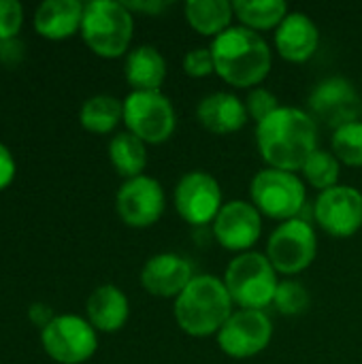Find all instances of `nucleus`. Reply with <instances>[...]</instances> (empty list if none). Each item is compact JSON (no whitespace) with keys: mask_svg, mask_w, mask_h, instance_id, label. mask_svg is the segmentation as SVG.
Wrapping results in <instances>:
<instances>
[{"mask_svg":"<svg viewBox=\"0 0 362 364\" xmlns=\"http://www.w3.org/2000/svg\"><path fill=\"white\" fill-rule=\"evenodd\" d=\"M256 143L271 168L297 173L318 149V122L299 107H280L256 124Z\"/></svg>","mask_w":362,"mask_h":364,"instance_id":"obj_1","label":"nucleus"},{"mask_svg":"<svg viewBox=\"0 0 362 364\" xmlns=\"http://www.w3.org/2000/svg\"><path fill=\"white\" fill-rule=\"evenodd\" d=\"M215 73L235 87H258L271 70V47L262 34L230 26L211 43Z\"/></svg>","mask_w":362,"mask_h":364,"instance_id":"obj_2","label":"nucleus"},{"mask_svg":"<svg viewBox=\"0 0 362 364\" xmlns=\"http://www.w3.org/2000/svg\"><path fill=\"white\" fill-rule=\"evenodd\" d=\"M233 299L224 279L215 275H194L186 290L175 299V322L190 337L218 335L235 314Z\"/></svg>","mask_w":362,"mask_h":364,"instance_id":"obj_3","label":"nucleus"},{"mask_svg":"<svg viewBox=\"0 0 362 364\" xmlns=\"http://www.w3.org/2000/svg\"><path fill=\"white\" fill-rule=\"evenodd\" d=\"M134 32V17L124 2L92 0L85 4L81 36L100 58H119L128 51Z\"/></svg>","mask_w":362,"mask_h":364,"instance_id":"obj_4","label":"nucleus"},{"mask_svg":"<svg viewBox=\"0 0 362 364\" xmlns=\"http://www.w3.org/2000/svg\"><path fill=\"white\" fill-rule=\"evenodd\" d=\"M224 284L235 305L241 309L265 311V307L273 305L280 279L267 254L243 252L228 262Z\"/></svg>","mask_w":362,"mask_h":364,"instance_id":"obj_5","label":"nucleus"},{"mask_svg":"<svg viewBox=\"0 0 362 364\" xmlns=\"http://www.w3.org/2000/svg\"><path fill=\"white\" fill-rule=\"evenodd\" d=\"M252 205L267 218L288 222L301 218V211L307 203L305 183L297 173L280 168H262L254 175L250 183Z\"/></svg>","mask_w":362,"mask_h":364,"instance_id":"obj_6","label":"nucleus"},{"mask_svg":"<svg viewBox=\"0 0 362 364\" xmlns=\"http://www.w3.org/2000/svg\"><path fill=\"white\" fill-rule=\"evenodd\" d=\"M124 124L143 143H164L177 128V113L162 92H130L124 100Z\"/></svg>","mask_w":362,"mask_h":364,"instance_id":"obj_7","label":"nucleus"},{"mask_svg":"<svg viewBox=\"0 0 362 364\" xmlns=\"http://www.w3.org/2000/svg\"><path fill=\"white\" fill-rule=\"evenodd\" d=\"M318 254V237L305 218L282 222L269 237L267 258L282 275H297L305 271Z\"/></svg>","mask_w":362,"mask_h":364,"instance_id":"obj_8","label":"nucleus"},{"mask_svg":"<svg viewBox=\"0 0 362 364\" xmlns=\"http://www.w3.org/2000/svg\"><path fill=\"white\" fill-rule=\"evenodd\" d=\"M41 341L49 358L60 364H81L98 350L96 328L79 316H55L43 331Z\"/></svg>","mask_w":362,"mask_h":364,"instance_id":"obj_9","label":"nucleus"},{"mask_svg":"<svg viewBox=\"0 0 362 364\" xmlns=\"http://www.w3.org/2000/svg\"><path fill=\"white\" fill-rule=\"evenodd\" d=\"M312 117L337 130L362 115V96L356 85L346 77H326L318 81L307 98Z\"/></svg>","mask_w":362,"mask_h":364,"instance_id":"obj_10","label":"nucleus"},{"mask_svg":"<svg viewBox=\"0 0 362 364\" xmlns=\"http://www.w3.org/2000/svg\"><path fill=\"white\" fill-rule=\"evenodd\" d=\"M222 205V188L205 171H190L175 186V209L190 226L213 224Z\"/></svg>","mask_w":362,"mask_h":364,"instance_id":"obj_11","label":"nucleus"},{"mask_svg":"<svg viewBox=\"0 0 362 364\" xmlns=\"http://www.w3.org/2000/svg\"><path fill=\"white\" fill-rule=\"evenodd\" d=\"M273 337V324L265 311L239 309L218 333L220 350L230 358H252L265 352Z\"/></svg>","mask_w":362,"mask_h":364,"instance_id":"obj_12","label":"nucleus"},{"mask_svg":"<svg viewBox=\"0 0 362 364\" xmlns=\"http://www.w3.org/2000/svg\"><path fill=\"white\" fill-rule=\"evenodd\" d=\"M164 207H166L164 188L158 179L149 175L126 179L115 196V209L122 222L132 228L154 226L162 218Z\"/></svg>","mask_w":362,"mask_h":364,"instance_id":"obj_13","label":"nucleus"},{"mask_svg":"<svg viewBox=\"0 0 362 364\" xmlns=\"http://www.w3.org/2000/svg\"><path fill=\"white\" fill-rule=\"evenodd\" d=\"M314 218L331 237L348 239L362 228V194L341 183L324 190L314 205Z\"/></svg>","mask_w":362,"mask_h":364,"instance_id":"obj_14","label":"nucleus"},{"mask_svg":"<svg viewBox=\"0 0 362 364\" xmlns=\"http://www.w3.org/2000/svg\"><path fill=\"white\" fill-rule=\"evenodd\" d=\"M262 232V213L247 200H228L213 220L215 241L230 252H247Z\"/></svg>","mask_w":362,"mask_h":364,"instance_id":"obj_15","label":"nucleus"},{"mask_svg":"<svg viewBox=\"0 0 362 364\" xmlns=\"http://www.w3.org/2000/svg\"><path fill=\"white\" fill-rule=\"evenodd\" d=\"M192 264L173 252L151 256L141 271V286L160 299H177L192 282Z\"/></svg>","mask_w":362,"mask_h":364,"instance_id":"obj_16","label":"nucleus"},{"mask_svg":"<svg viewBox=\"0 0 362 364\" xmlns=\"http://www.w3.org/2000/svg\"><path fill=\"white\" fill-rule=\"evenodd\" d=\"M320 45L316 21L303 11H290L275 28L277 53L288 62H307Z\"/></svg>","mask_w":362,"mask_h":364,"instance_id":"obj_17","label":"nucleus"},{"mask_svg":"<svg viewBox=\"0 0 362 364\" xmlns=\"http://www.w3.org/2000/svg\"><path fill=\"white\" fill-rule=\"evenodd\" d=\"M196 119L205 130L213 134H233L247 124L250 115L245 100L239 96L230 92H213L201 98L196 107Z\"/></svg>","mask_w":362,"mask_h":364,"instance_id":"obj_18","label":"nucleus"},{"mask_svg":"<svg viewBox=\"0 0 362 364\" xmlns=\"http://www.w3.org/2000/svg\"><path fill=\"white\" fill-rule=\"evenodd\" d=\"M85 4L79 0H47L34 13V28L41 36L62 41L81 30Z\"/></svg>","mask_w":362,"mask_h":364,"instance_id":"obj_19","label":"nucleus"},{"mask_svg":"<svg viewBox=\"0 0 362 364\" xmlns=\"http://www.w3.org/2000/svg\"><path fill=\"white\" fill-rule=\"evenodd\" d=\"M87 322L102 333H115L124 328L130 316L128 296L113 284L98 286L87 299Z\"/></svg>","mask_w":362,"mask_h":364,"instance_id":"obj_20","label":"nucleus"},{"mask_svg":"<svg viewBox=\"0 0 362 364\" xmlns=\"http://www.w3.org/2000/svg\"><path fill=\"white\" fill-rule=\"evenodd\" d=\"M126 81L132 92H160L166 79V60L154 45H139L126 55Z\"/></svg>","mask_w":362,"mask_h":364,"instance_id":"obj_21","label":"nucleus"},{"mask_svg":"<svg viewBox=\"0 0 362 364\" xmlns=\"http://www.w3.org/2000/svg\"><path fill=\"white\" fill-rule=\"evenodd\" d=\"M188 23L203 36H218L230 28L235 17L233 2L228 0H188L183 4Z\"/></svg>","mask_w":362,"mask_h":364,"instance_id":"obj_22","label":"nucleus"},{"mask_svg":"<svg viewBox=\"0 0 362 364\" xmlns=\"http://www.w3.org/2000/svg\"><path fill=\"white\" fill-rule=\"evenodd\" d=\"M109 158H111V164L115 166V171L126 179H134V177L143 175V171L147 166L145 143L128 130L117 132L111 139Z\"/></svg>","mask_w":362,"mask_h":364,"instance_id":"obj_23","label":"nucleus"},{"mask_svg":"<svg viewBox=\"0 0 362 364\" xmlns=\"http://www.w3.org/2000/svg\"><path fill=\"white\" fill-rule=\"evenodd\" d=\"M233 9L235 17L241 19V26L254 32L277 28L290 13L284 0H235Z\"/></svg>","mask_w":362,"mask_h":364,"instance_id":"obj_24","label":"nucleus"},{"mask_svg":"<svg viewBox=\"0 0 362 364\" xmlns=\"http://www.w3.org/2000/svg\"><path fill=\"white\" fill-rule=\"evenodd\" d=\"M122 119H124V102L109 94H98L87 98L79 113L81 126L96 134L111 132Z\"/></svg>","mask_w":362,"mask_h":364,"instance_id":"obj_25","label":"nucleus"},{"mask_svg":"<svg viewBox=\"0 0 362 364\" xmlns=\"http://www.w3.org/2000/svg\"><path fill=\"white\" fill-rule=\"evenodd\" d=\"M305 181L324 192V190H331L335 186H339V175H341V162L337 160V156L333 151H326V149H316L307 162L303 164L301 168Z\"/></svg>","mask_w":362,"mask_h":364,"instance_id":"obj_26","label":"nucleus"},{"mask_svg":"<svg viewBox=\"0 0 362 364\" xmlns=\"http://www.w3.org/2000/svg\"><path fill=\"white\" fill-rule=\"evenodd\" d=\"M333 154L341 164L362 166V119L333 130Z\"/></svg>","mask_w":362,"mask_h":364,"instance_id":"obj_27","label":"nucleus"},{"mask_svg":"<svg viewBox=\"0 0 362 364\" xmlns=\"http://www.w3.org/2000/svg\"><path fill=\"white\" fill-rule=\"evenodd\" d=\"M273 305L284 316H301L309 307V292L297 279H284L277 284Z\"/></svg>","mask_w":362,"mask_h":364,"instance_id":"obj_28","label":"nucleus"},{"mask_svg":"<svg viewBox=\"0 0 362 364\" xmlns=\"http://www.w3.org/2000/svg\"><path fill=\"white\" fill-rule=\"evenodd\" d=\"M280 100L277 96L267 90V87H252L247 98H245V109H247V115L252 119H256V124H260L262 119H267L275 109H280Z\"/></svg>","mask_w":362,"mask_h":364,"instance_id":"obj_29","label":"nucleus"},{"mask_svg":"<svg viewBox=\"0 0 362 364\" xmlns=\"http://www.w3.org/2000/svg\"><path fill=\"white\" fill-rule=\"evenodd\" d=\"M183 73L190 77H207L215 73L213 53L209 47H194L183 55Z\"/></svg>","mask_w":362,"mask_h":364,"instance_id":"obj_30","label":"nucleus"},{"mask_svg":"<svg viewBox=\"0 0 362 364\" xmlns=\"http://www.w3.org/2000/svg\"><path fill=\"white\" fill-rule=\"evenodd\" d=\"M23 21V9L17 0H0V41L15 38Z\"/></svg>","mask_w":362,"mask_h":364,"instance_id":"obj_31","label":"nucleus"},{"mask_svg":"<svg viewBox=\"0 0 362 364\" xmlns=\"http://www.w3.org/2000/svg\"><path fill=\"white\" fill-rule=\"evenodd\" d=\"M15 177V160L11 151L0 143V190H4Z\"/></svg>","mask_w":362,"mask_h":364,"instance_id":"obj_32","label":"nucleus"},{"mask_svg":"<svg viewBox=\"0 0 362 364\" xmlns=\"http://www.w3.org/2000/svg\"><path fill=\"white\" fill-rule=\"evenodd\" d=\"M21 43L17 38H9V41H0V62L2 64H17L21 60Z\"/></svg>","mask_w":362,"mask_h":364,"instance_id":"obj_33","label":"nucleus"},{"mask_svg":"<svg viewBox=\"0 0 362 364\" xmlns=\"http://www.w3.org/2000/svg\"><path fill=\"white\" fill-rule=\"evenodd\" d=\"M126 9L132 13V11H139V13H162L169 2H162V0H151V2H124Z\"/></svg>","mask_w":362,"mask_h":364,"instance_id":"obj_34","label":"nucleus"},{"mask_svg":"<svg viewBox=\"0 0 362 364\" xmlns=\"http://www.w3.org/2000/svg\"><path fill=\"white\" fill-rule=\"evenodd\" d=\"M28 316H30V320H32L34 324H38V326H43V328H45V326H47V324H49V322L55 318V316L51 314V309H49L47 305H41V303L32 305Z\"/></svg>","mask_w":362,"mask_h":364,"instance_id":"obj_35","label":"nucleus"}]
</instances>
